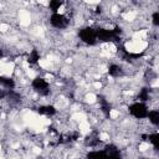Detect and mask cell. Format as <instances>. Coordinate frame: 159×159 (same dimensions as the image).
<instances>
[{
	"label": "cell",
	"mask_w": 159,
	"mask_h": 159,
	"mask_svg": "<svg viewBox=\"0 0 159 159\" xmlns=\"http://www.w3.org/2000/svg\"><path fill=\"white\" fill-rule=\"evenodd\" d=\"M148 48H149V42H148V41L127 40V41L124 42V50H125L128 53H132V55L145 53Z\"/></svg>",
	"instance_id": "1"
},
{
	"label": "cell",
	"mask_w": 159,
	"mask_h": 159,
	"mask_svg": "<svg viewBox=\"0 0 159 159\" xmlns=\"http://www.w3.org/2000/svg\"><path fill=\"white\" fill-rule=\"evenodd\" d=\"M16 67H17V66H16V63H15L14 61H7V62L1 63V66H0L1 77H2V78H9V80L12 78Z\"/></svg>",
	"instance_id": "2"
}]
</instances>
